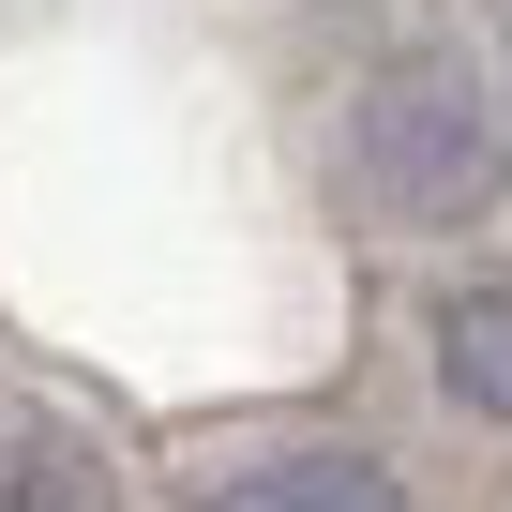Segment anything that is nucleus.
Masks as SVG:
<instances>
[{"label": "nucleus", "instance_id": "nucleus-1", "mask_svg": "<svg viewBox=\"0 0 512 512\" xmlns=\"http://www.w3.org/2000/svg\"><path fill=\"white\" fill-rule=\"evenodd\" d=\"M347 166H362V196H377L392 226H482L497 181H512V136H497L482 76L392 61V76H362V106H347Z\"/></svg>", "mask_w": 512, "mask_h": 512}, {"label": "nucleus", "instance_id": "nucleus-2", "mask_svg": "<svg viewBox=\"0 0 512 512\" xmlns=\"http://www.w3.org/2000/svg\"><path fill=\"white\" fill-rule=\"evenodd\" d=\"M0 512H121V467L46 392H0Z\"/></svg>", "mask_w": 512, "mask_h": 512}, {"label": "nucleus", "instance_id": "nucleus-3", "mask_svg": "<svg viewBox=\"0 0 512 512\" xmlns=\"http://www.w3.org/2000/svg\"><path fill=\"white\" fill-rule=\"evenodd\" d=\"M196 512H407V482H392L377 452H332V437H302V452H256V467H226Z\"/></svg>", "mask_w": 512, "mask_h": 512}, {"label": "nucleus", "instance_id": "nucleus-4", "mask_svg": "<svg viewBox=\"0 0 512 512\" xmlns=\"http://www.w3.org/2000/svg\"><path fill=\"white\" fill-rule=\"evenodd\" d=\"M437 392L512 422V287H452L437 302Z\"/></svg>", "mask_w": 512, "mask_h": 512}]
</instances>
